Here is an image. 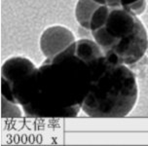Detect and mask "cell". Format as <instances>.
Segmentation results:
<instances>
[{"mask_svg": "<svg viewBox=\"0 0 148 146\" xmlns=\"http://www.w3.org/2000/svg\"><path fill=\"white\" fill-rule=\"evenodd\" d=\"M91 83L88 64L68 46L17 82L7 100L20 105L29 118H74L82 110Z\"/></svg>", "mask_w": 148, "mask_h": 146, "instance_id": "6da1fadb", "label": "cell"}, {"mask_svg": "<svg viewBox=\"0 0 148 146\" xmlns=\"http://www.w3.org/2000/svg\"><path fill=\"white\" fill-rule=\"evenodd\" d=\"M88 64L90 92L82 110L94 118H123L133 111L138 97L136 75L128 65L108 60L94 39H79L69 46Z\"/></svg>", "mask_w": 148, "mask_h": 146, "instance_id": "7a4b0ae2", "label": "cell"}, {"mask_svg": "<svg viewBox=\"0 0 148 146\" xmlns=\"http://www.w3.org/2000/svg\"><path fill=\"white\" fill-rule=\"evenodd\" d=\"M92 38L108 60L132 65L144 57L148 35L138 15L126 6L100 5L91 20Z\"/></svg>", "mask_w": 148, "mask_h": 146, "instance_id": "3957f363", "label": "cell"}, {"mask_svg": "<svg viewBox=\"0 0 148 146\" xmlns=\"http://www.w3.org/2000/svg\"><path fill=\"white\" fill-rule=\"evenodd\" d=\"M75 36L68 28L54 25L46 28L40 37V49L46 58H52L73 43Z\"/></svg>", "mask_w": 148, "mask_h": 146, "instance_id": "277c9868", "label": "cell"}, {"mask_svg": "<svg viewBox=\"0 0 148 146\" xmlns=\"http://www.w3.org/2000/svg\"><path fill=\"white\" fill-rule=\"evenodd\" d=\"M37 66L25 57H12L4 62L1 67V95H4L23 77L32 72Z\"/></svg>", "mask_w": 148, "mask_h": 146, "instance_id": "5b68a950", "label": "cell"}, {"mask_svg": "<svg viewBox=\"0 0 148 146\" xmlns=\"http://www.w3.org/2000/svg\"><path fill=\"white\" fill-rule=\"evenodd\" d=\"M99 6L100 4L95 0H78L75 7V18L82 27L90 30L92 17Z\"/></svg>", "mask_w": 148, "mask_h": 146, "instance_id": "8992f818", "label": "cell"}, {"mask_svg": "<svg viewBox=\"0 0 148 146\" xmlns=\"http://www.w3.org/2000/svg\"><path fill=\"white\" fill-rule=\"evenodd\" d=\"M100 5H107V6H126L129 7L132 4L136 3L139 0H95Z\"/></svg>", "mask_w": 148, "mask_h": 146, "instance_id": "52a82bcc", "label": "cell"}]
</instances>
